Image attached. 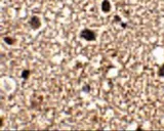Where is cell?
Here are the masks:
<instances>
[{"mask_svg":"<svg viewBox=\"0 0 164 131\" xmlns=\"http://www.w3.org/2000/svg\"><path fill=\"white\" fill-rule=\"evenodd\" d=\"M80 37L83 40H85V41H88V42L94 41V40L96 39V33L92 30H90V29H83V30L80 32Z\"/></svg>","mask_w":164,"mask_h":131,"instance_id":"obj_1","label":"cell"},{"mask_svg":"<svg viewBox=\"0 0 164 131\" xmlns=\"http://www.w3.org/2000/svg\"><path fill=\"white\" fill-rule=\"evenodd\" d=\"M29 25L33 30H38L41 27V20H40L39 16H33L29 21Z\"/></svg>","mask_w":164,"mask_h":131,"instance_id":"obj_2","label":"cell"},{"mask_svg":"<svg viewBox=\"0 0 164 131\" xmlns=\"http://www.w3.org/2000/svg\"><path fill=\"white\" fill-rule=\"evenodd\" d=\"M102 10H103L104 12H109L111 10V3L109 0H104L103 2H102Z\"/></svg>","mask_w":164,"mask_h":131,"instance_id":"obj_3","label":"cell"},{"mask_svg":"<svg viewBox=\"0 0 164 131\" xmlns=\"http://www.w3.org/2000/svg\"><path fill=\"white\" fill-rule=\"evenodd\" d=\"M3 41L8 45H12V44L16 43V39L12 38V37H8V36H6V37L3 38Z\"/></svg>","mask_w":164,"mask_h":131,"instance_id":"obj_4","label":"cell"},{"mask_svg":"<svg viewBox=\"0 0 164 131\" xmlns=\"http://www.w3.org/2000/svg\"><path fill=\"white\" fill-rule=\"evenodd\" d=\"M30 74H31V72H30V70H24L23 72H22V78H23L24 80H27L29 77H30Z\"/></svg>","mask_w":164,"mask_h":131,"instance_id":"obj_5","label":"cell"},{"mask_svg":"<svg viewBox=\"0 0 164 131\" xmlns=\"http://www.w3.org/2000/svg\"><path fill=\"white\" fill-rule=\"evenodd\" d=\"M158 76H159V77H164V63L160 67L159 70H158Z\"/></svg>","mask_w":164,"mask_h":131,"instance_id":"obj_6","label":"cell"},{"mask_svg":"<svg viewBox=\"0 0 164 131\" xmlns=\"http://www.w3.org/2000/svg\"><path fill=\"white\" fill-rule=\"evenodd\" d=\"M89 90H90V85H88V84L83 85V87H82V91L87 93V92H89Z\"/></svg>","mask_w":164,"mask_h":131,"instance_id":"obj_7","label":"cell"},{"mask_svg":"<svg viewBox=\"0 0 164 131\" xmlns=\"http://www.w3.org/2000/svg\"><path fill=\"white\" fill-rule=\"evenodd\" d=\"M114 21L115 22H119V23H121V19H120V16H116L114 18Z\"/></svg>","mask_w":164,"mask_h":131,"instance_id":"obj_8","label":"cell"}]
</instances>
